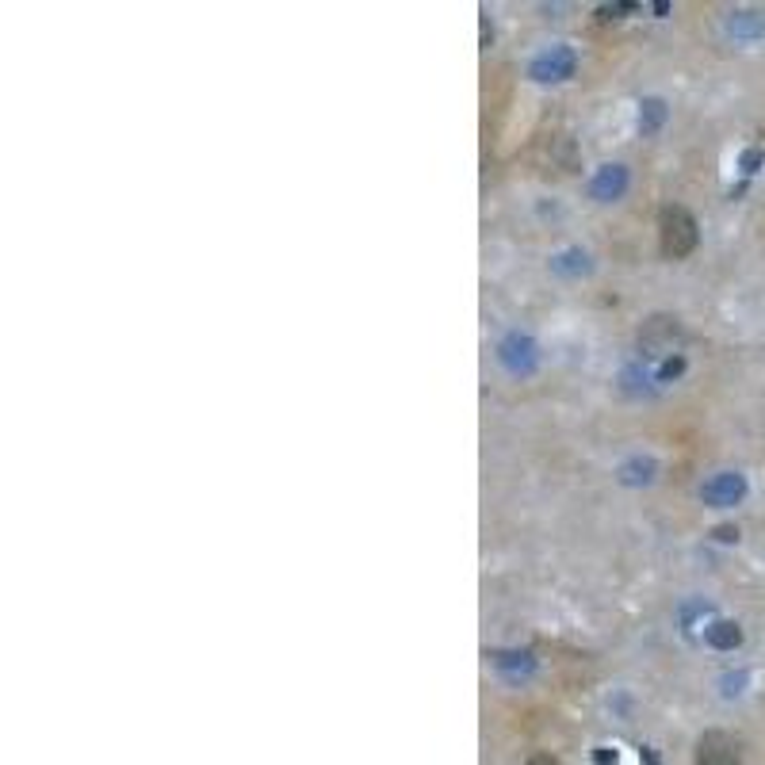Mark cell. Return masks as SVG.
Wrapping results in <instances>:
<instances>
[{
    "mask_svg": "<svg viewBox=\"0 0 765 765\" xmlns=\"http://www.w3.org/2000/svg\"><path fill=\"white\" fill-rule=\"evenodd\" d=\"M685 372V356H670V360H662L655 368V379L658 383H670V379H678Z\"/></svg>",
    "mask_w": 765,
    "mask_h": 765,
    "instance_id": "cell-13",
    "label": "cell"
},
{
    "mask_svg": "<svg viewBox=\"0 0 765 765\" xmlns=\"http://www.w3.org/2000/svg\"><path fill=\"white\" fill-rule=\"evenodd\" d=\"M494 666L502 674H509V678H521V674H528L536 666V658L528 655V651H494Z\"/></svg>",
    "mask_w": 765,
    "mask_h": 765,
    "instance_id": "cell-9",
    "label": "cell"
},
{
    "mask_svg": "<svg viewBox=\"0 0 765 765\" xmlns=\"http://www.w3.org/2000/svg\"><path fill=\"white\" fill-rule=\"evenodd\" d=\"M762 161H765V153H762V150H746L739 165H743V173H758V165H762Z\"/></svg>",
    "mask_w": 765,
    "mask_h": 765,
    "instance_id": "cell-15",
    "label": "cell"
},
{
    "mask_svg": "<svg viewBox=\"0 0 765 765\" xmlns=\"http://www.w3.org/2000/svg\"><path fill=\"white\" fill-rule=\"evenodd\" d=\"M525 765H559L555 758H547V754H536V758H528Z\"/></svg>",
    "mask_w": 765,
    "mask_h": 765,
    "instance_id": "cell-17",
    "label": "cell"
},
{
    "mask_svg": "<svg viewBox=\"0 0 765 765\" xmlns=\"http://www.w3.org/2000/svg\"><path fill=\"white\" fill-rule=\"evenodd\" d=\"M743 743L731 731H704L697 739V765H739Z\"/></svg>",
    "mask_w": 765,
    "mask_h": 765,
    "instance_id": "cell-3",
    "label": "cell"
},
{
    "mask_svg": "<svg viewBox=\"0 0 765 765\" xmlns=\"http://www.w3.org/2000/svg\"><path fill=\"white\" fill-rule=\"evenodd\" d=\"M700 241V230H697V219L685 211V207H662L658 211V245H662V253L670 257V261H681V257H689L693 249H697Z\"/></svg>",
    "mask_w": 765,
    "mask_h": 765,
    "instance_id": "cell-1",
    "label": "cell"
},
{
    "mask_svg": "<svg viewBox=\"0 0 765 765\" xmlns=\"http://www.w3.org/2000/svg\"><path fill=\"white\" fill-rule=\"evenodd\" d=\"M628 192V169L624 165H601L590 180V196L597 203H612Z\"/></svg>",
    "mask_w": 765,
    "mask_h": 765,
    "instance_id": "cell-7",
    "label": "cell"
},
{
    "mask_svg": "<svg viewBox=\"0 0 765 765\" xmlns=\"http://www.w3.org/2000/svg\"><path fill=\"white\" fill-rule=\"evenodd\" d=\"M620 479L632 482V486H639V482H651L655 479V463H651V459H632V463H624V467H620Z\"/></svg>",
    "mask_w": 765,
    "mask_h": 765,
    "instance_id": "cell-12",
    "label": "cell"
},
{
    "mask_svg": "<svg viewBox=\"0 0 765 765\" xmlns=\"http://www.w3.org/2000/svg\"><path fill=\"white\" fill-rule=\"evenodd\" d=\"M754 12H735V20H731V31H739V35H750V31H765L762 20H750Z\"/></svg>",
    "mask_w": 765,
    "mask_h": 765,
    "instance_id": "cell-14",
    "label": "cell"
},
{
    "mask_svg": "<svg viewBox=\"0 0 765 765\" xmlns=\"http://www.w3.org/2000/svg\"><path fill=\"white\" fill-rule=\"evenodd\" d=\"M555 272H563V276H582V272H590V257L582 253V249H567V253H559L555 261H551Z\"/></svg>",
    "mask_w": 765,
    "mask_h": 765,
    "instance_id": "cell-10",
    "label": "cell"
},
{
    "mask_svg": "<svg viewBox=\"0 0 765 765\" xmlns=\"http://www.w3.org/2000/svg\"><path fill=\"white\" fill-rule=\"evenodd\" d=\"M746 498V479L739 471H720L700 486V502L712 505V509H731Z\"/></svg>",
    "mask_w": 765,
    "mask_h": 765,
    "instance_id": "cell-4",
    "label": "cell"
},
{
    "mask_svg": "<svg viewBox=\"0 0 765 765\" xmlns=\"http://www.w3.org/2000/svg\"><path fill=\"white\" fill-rule=\"evenodd\" d=\"M704 639L716 651H735L743 643V628L735 620H712V624H704Z\"/></svg>",
    "mask_w": 765,
    "mask_h": 765,
    "instance_id": "cell-8",
    "label": "cell"
},
{
    "mask_svg": "<svg viewBox=\"0 0 765 765\" xmlns=\"http://www.w3.org/2000/svg\"><path fill=\"white\" fill-rule=\"evenodd\" d=\"M716 540H720V544H735V540H739V528H735V525H720V528H716Z\"/></svg>",
    "mask_w": 765,
    "mask_h": 765,
    "instance_id": "cell-16",
    "label": "cell"
},
{
    "mask_svg": "<svg viewBox=\"0 0 765 765\" xmlns=\"http://www.w3.org/2000/svg\"><path fill=\"white\" fill-rule=\"evenodd\" d=\"M574 69H578V54L570 50V46H551V50H544L540 58H532V66H528V73H532V81H567V77H574Z\"/></svg>",
    "mask_w": 765,
    "mask_h": 765,
    "instance_id": "cell-5",
    "label": "cell"
},
{
    "mask_svg": "<svg viewBox=\"0 0 765 765\" xmlns=\"http://www.w3.org/2000/svg\"><path fill=\"white\" fill-rule=\"evenodd\" d=\"M662 119H666V104H662V100H643V108H639V131L643 134L658 131Z\"/></svg>",
    "mask_w": 765,
    "mask_h": 765,
    "instance_id": "cell-11",
    "label": "cell"
},
{
    "mask_svg": "<svg viewBox=\"0 0 765 765\" xmlns=\"http://www.w3.org/2000/svg\"><path fill=\"white\" fill-rule=\"evenodd\" d=\"M678 345H681L678 318H651V322H643V329H639V349H643L647 360H655V364L670 360V356H681Z\"/></svg>",
    "mask_w": 765,
    "mask_h": 765,
    "instance_id": "cell-2",
    "label": "cell"
},
{
    "mask_svg": "<svg viewBox=\"0 0 765 765\" xmlns=\"http://www.w3.org/2000/svg\"><path fill=\"white\" fill-rule=\"evenodd\" d=\"M498 356H502V364L513 375H532L536 372V360H540V356H536V345H532V337H525V333L505 337Z\"/></svg>",
    "mask_w": 765,
    "mask_h": 765,
    "instance_id": "cell-6",
    "label": "cell"
}]
</instances>
